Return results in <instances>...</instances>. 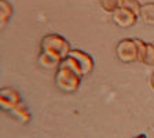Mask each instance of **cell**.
Returning a JSON list of instances; mask_svg holds the SVG:
<instances>
[{"label":"cell","instance_id":"obj_1","mask_svg":"<svg viewBox=\"0 0 154 138\" xmlns=\"http://www.w3.org/2000/svg\"><path fill=\"white\" fill-rule=\"evenodd\" d=\"M62 64H65L66 66L73 69L76 73H79L83 77L92 71L95 62H94V58L90 54H87V53L81 51V50L72 48V51L62 61Z\"/></svg>","mask_w":154,"mask_h":138},{"label":"cell","instance_id":"obj_2","mask_svg":"<svg viewBox=\"0 0 154 138\" xmlns=\"http://www.w3.org/2000/svg\"><path fill=\"white\" fill-rule=\"evenodd\" d=\"M55 84L63 93H74L81 84V76L65 64H61L55 73Z\"/></svg>","mask_w":154,"mask_h":138},{"label":"cell","instance_id":"obj_3","mask_svg":"<svg viewBox=\"0 0 154 138\" xmlns=\"http://www.w3.org/2000/svg\"><path fill=\"white\" fill-rule=\"evenodd\" d=\"M40 47H42V51L51 53L54 55H58L62 59H65L69 55V53L72 51L70 43L67 42L62 35H58V33L44 36Z\"/></svg>","mask_w":154,"mask_h":138},{"label":"cell","instance_id":"obj_4","mask_svg":"<svg viewBox=\"0 0 154 138\" xmlns=\"http://www.w3.org/2000/svg\"><path fill=\"white\" fill-rule=\"evenodd\" d=\"M116 55L121 62L131 64L139 61V48L136 39H122L117 43Z\"/></svg>","mask_w":154,"mask_h":138},{"label":"cell","instance_id":"obj_5","mask_svg":"<svg viewBox=\"0 0 154 138\" xmlns=\"http://www.w3.org/2000/svg\"><path fill=\"white\" fill-rule=\"evenodd\" d=\"M112 19L113 22L120 28H129V26L135 25L138 15L127 7H120L112 14Z\"/></svg>","mask_w":154,"mask_h":138},{"label":"cell","instance_id":"obj_6","mask_svg":"<svg viewBox=\"0 0 154 138\" xmlns=\"http://www.w3.org/2000/svg\"><path fill=\"white\" fill-rule=\"evenodd\" d=\"M19 102H22V98L17 90H14L11 87H3L2 88V91H0V106L3 111L10 112Z\"/></svg>","mask_w":154,"mask_h":138},{"label":"cell","instance_id":"obj_7","mask_svg":"<svg viewBox=\"0 0 154 138\" xmlns=\"http://www.w3.org/2000/svg\"><path fill=\"white\" fill-rule=\"evenodd\" d=\"M62 58L47 51H40L38 54V65L44 69H58L62 64Z\"/></svg>","mask_w":154,"mask_h":138},{"label":"cell","instance_id":"obj_8","mask_svg":"<svg viewBox=\"0 0 154 138\" xmlns=\"http://www.w3.org/2000/svg\"><path fill=\"white\" fill-rule=\"evenodd\" d=\"M8 113L11 116H14L15 119H18L21 123H23V124L29 123V120H30V113H29L28 108H26V104L23 102V101L22 102H19L17 106H14Z\"/></svg>","mask_w":154,"mask_h":138},{"label":"cell","instance_id":"obj_9","mask_svg":"<svg viewBox=\"0 0 154 138\" xmlns=\"http://www.w3.org/2000/svg\"><path fill=\"white\" fill-rule=\"evenodd\" d=\"M140 19L146 25L154 26V2H149V3L142 4L140 8Z\"/></svg>","mask_w":154,"mask_h":138},{"label":"cell","instance_id":"obj_10","mask_svg":"<svg viewBox=\"0 0 154 138\" xmlns=\"http://www.w3.org/2000/svg\"><path fill=\"white\" fill-rule=\"evenodd\" d=\"M13 15V6L7 2V0H0V22H2V28L7 25Z\"/></svg>","mask_w":154,"mask_h":138},{"label":"cell","instance_id":"obj_11","mask_svg":"<svg viewBox=\"0 0 154 138\" xmlns=\"http://www.w3.org/2000/svg\"><path fill=\"white\" fill-rule=\"evenodd\" d=\"M121 2L122 0H99V4L106 13H114L117 8L121 7Z\"/></svg>","mask_w":154,"mask_h":138},{"label":"cell","instance_id":"obj_12","mask_svg":"<svg viewBox=\"0 0 154 138\" xmlns=\"http://www.w3.org/2000/svg\"><path fill=\"white\" fill-rule=\"evenodd\" d=\"M121 7H127L129 8L131 11H134L136 15H140V8H142V4L139 3L138 0H122L121 2Z\"/></svg>","mask_w":154,"mask_h":138},{"label":"cell","instance_id":"obj_13","mask_svg":"<svg viewBox=\"0 0 154 138\" xmlns=\"http://www.w3.org/2000/svg\"><path fill=\"white\" fill-rule=\"evenodd\" d=\"M143 64L149 65V66H154V42L147 43V54H146V59Z\"/></svg>","mask_w":154,"mask_h":138},{"label":"cell","instance_id":"obj_14","mask_svg":"<svg viewBox=\"0 0 154 138\" xmlns=\"http://www.w3.org/2000/svg\"><path fill=\"white\" fill-rule=\"evenodd\" d=\"M136 43H138L139 48V62L143 64L144 59H146V54H147V43L140 40V39H136Z\"/></svg>","mask_w":154,"mask_h":138},{"label":"cell","instance_id":"obj_15","mask_svg":"<svg viewBox=\"0 0 154 138\" xmlns=\"http://www.w3.org/2000/svg\"><path fill=\"white\" fill-rule=\"evenodd\" d=\"M150 86H151V88L154 90V72H153V75H151V79H150Z\"/></svg>","mask_w":154,"mask_h":138},{"label":"cell","instance_id":"obj_16","mask_svg":"<svg viewBox=\"0 0 154 138\" xmlns=\"http://www.w3.org/2000/svg\"><path fill=\"white\" fill-rule=\"evenodd\" d=\"M135 138H146V135H144V134H139V135H136Z\"/></svg>","mask_w":154,"mask_h":138}]
</instances>
